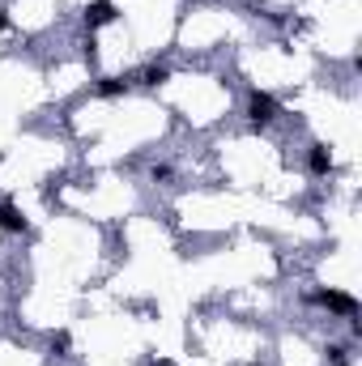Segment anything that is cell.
Here are the masks:
<instances>
[{
  "label": "cell",
  "mask_w": 362,
  "mask_h": 366,
  "mask_svg": "<svg viewBox=\"0 0 362 366\" xmlns=\"http://www.w3.org/2000/svg\"><path fill=\"white\" fill-rule=\"evenodd\" d=\"M277 98L273 94H265V90H251L247 94V120H251V128H269L273 120H277Z\"/></svg>",
  "instance_id": "6da1fadb"
},
{
  "label": "cell",
  "mask_w": 362,
  "mask_h": 366,
  "mask_svg": "<svg viewBox=\"0 0 362 366\" xmlns=\"http://www.w3.org/2000/svg\"><path fill=\"white\" fill-rule=\"evenodd\" d=\"M307 302L328 307L333 316H341V320H354V316H358V298L345 294V290H316V294H307Z\"/></svg>",
  "instance_id": "7a4b0ae2"
},
{
  "label": "cell",
  "mask_w": 362,
  "mask_h": 366,
  "mask_svg": "<svg viewBox=\"0 0 362 366\" xmlns=\"http://www.w3.org/2000/svg\"><path fill=\"white\" fill-rule=\"evenodd\" d=\"M120 17V9L111 5V0H94V5H85V26L98 30V26H111Z\"/></svg>",
  "instance_id": "3957f363"
},
{
  "label": "cell",
  "mask_w": 362,
  "mask_h": 366,
  "mask_svg": "<svg viewBox=\"0 0 362 366\" xmlns=\"http://www.w3.org/2000/svg\"><path fill=\"white\" fill-rule=\"evenodd\" d=\"M307 171H312V175H328L333 171V149L324 141H316L312 149H307Z\"/></svg>",
  "instance_id": "277c9868"
},
{
  "label": "cell",
  "mask_w": 362,
  "mask_h": 366,
  "mask_svg": "<svg viewBox=\"0 0 362 366\" xmlns=\"http://www.w3.org/2000/svg\"><path fill=\"white\" fill-rule=\"evenodd\" d=\"M0 230H5V234H26L30 230L18 204H0Z\"/></svg>",
  "instance_id": "5b68a950"
},
{
  "label": "cell",
  "mask_w": 362,
  "mask_h": 366,
  "mask_svg": "<svg viewBox=\"0 0 362 366\" xmlns=\"http://www.w3.org/2000/svg\"><path fill=\"white\" fill-rule=\"evenodd\" d=\"M171 81V69L167 64H145L141 73H137V85H145V90H158V85H167Z\"/></svg>",
  "instance_id": "8992f818"
},
{
  "label": "cell",
  "mask_w": 362,
  "mask_h": 366,
  "mask_svg": "<svg viewBox=\"0 0 362 366\" xmlns=\"http://www.w3.org/2000/svg\"><path fill=\"white\" fill-rule=\"evenodd\" d=\"M124 90H128L124 77H98V81H94V94H98V98H120Z\"/></svg>",
  "instance_id": "52a82bcc"
},
{
  "label": "cell",
  "mask_w": 362,
  "mask_h": 366,
  "mask_svg": "<svg viewBox=\"0 0 362 366\" xmlns=\"http://www.w3.org/2000/svg\"><path fill=\"white\" fill-rule=\"evenodd\" d=\"M324 353H328V362H333V366H349V345H341V341H333V345H328Z\"/></svg>",
  "instance_id": "ba28073f"
},
{
  "label": "cell",
  "mask_w": 362,
  "mask_h": 366,
  "mask_svg": "<svg viewBox=\"0 0 362 366\" xmlns=\"http://www.w3.org/2000/svg\"><path fill=\"white\" fill-rule=\"evenodd\" d=\"M51 349H56V353H69V349H73V337H69V332H56V337H51Z\"/></svg>",
  "instance_id": "9c48e42d"
},
{
  "label": "cell",
  "mask_w": 362,
  "mask_h": 366,
  "mask_svg": "<svg viewBox=\"0 0 362 366\" xmlns=\"http://www.w3.org/2000/svg\"><path fill=\"white\" fill-rule=\"evenodd\" d=\"M5 30H9V13H5V9H0V34H5Z\"/></svg>",
  "instance_id": "30bf717a"
}]
</instances>
